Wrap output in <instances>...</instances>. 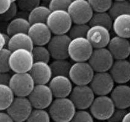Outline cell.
<instances>
[{
  "label": "cell",
  "mask_w": 130,
  "mask_h": 122,
  "mask_svg": "<svg viewBox=\"0 0 130 122\" xmlns=\"http://www.w3.org/2000/svg\"><path fill=\"white\" fill-rule=\"evenodd\" d=\"M76 110L75 106L69 97L55 98L48 107L51 118L54 122H69Z\"/></svg>",
  "instance_id": "obj_1"
},
{
  "label": "cell",
  "mask_w": 130,
  "mask_h": 122,
  "mask_svg": "<svg viewBox=\"0 0 130 122\" xmlns=\"http://www.w3.org/2000/svg\"><path fill=\"white\" fill-rule=\"evenodd\" d=\"M46 23L54 35L67 34L73 24L71 17L66 10L51 11Z\"/></svg>",
  "instance_id": "obj_2"
},
{
  "label": "cell",
  "mask_w": 130,
  "mask_h": 122,
  "mask_svg": "<svg viewBox=\"0 0 130 122\" xmlns=\"http://www.w3.org/2000/svg\"><path fill=\"white\" fill-rule=\"evenodd\" d=\"M10 69L14 73L29 72L34 63L31 51L17 49L11 51L9 56Z\"/></svg>",
  "instance_id": "obj_3"
},
{
  "label": "cell",
  "mask_w": 130,
  "mask_h": 122,
  "mask_svg": "<svg viewBox=\"0 0 130 122\" xmlns=\"http://www.w3.org/2000/svg\"><path fill=\"white\" fill-rule=\"evenodd\" d=\"M93 47L86 37L71 39L69 45V57L74 62H86L91 55Z\"/></svg>",
  "instance_id": "obj_4"
},
{
  "label": "cell",
  "mask_w": 130,
  "mask_h": 122,
  "mask_svg": "<svg viewBox=\"0 0 130 122\" xmlns=\"http://www.w3.org/2000/svg\"><path fill=\"white\" fill-rule=\"evenodd\" d=\"M94 118L107 121L115 109L113 101L109 96H97L89 108Z\"/></svg>",
  "instance_id": "obj_5"
},
{
  "label": "cell",
  "mask_w": 130,
  "mask_h": 122,
  "mask_svg": "<svg viewBox=\"0 0 130 122\" xmlns=\"http://www.w3.org/2000/svg\"><path fill=\"white\" fill-rule=\"evenodd\" d=\"M35 85V81L29 72L14 73L9 83L15 96L18 97H28Z\"/></svg>",
  "instance_id": "obj_6"
},
{
  "label": "cell",
  "mask_w": 130,
  "mask_h": 122,
  "mask_svg": "<svg viewBox=\"0 0 130 122\" xmlns=\"http://www.w3.org/2000/svg\"><path fill=\"white\" fill-rule=\"evenodd\" d=\"M34 108L28 97L15 96L6 112L14 122H25Z\"/></svg>",
  "instance_id": "obj_7"
},
{
  "label": "cell",
  "mask_w": 130,
  "mask_h": 122,
  "mask_svg": "<svg viewBox=\"0 0 130 122\" xmlns=\"http://www.w3.org/2000/svg\"><path fill=\"white\" fill-rule=\"evenodd\" d=\"M73 24H88L93 10L87 0H73L67 8Z\"/></svg>",
  "instance_id": "obj_8"
},
{
  "label": "cell",
  "mask_w": 130,
  "mask_h": 122,
  "mask_svg": "<svg viewBox=\"0 0 130 122\" xmlns=\"http://www.w3.org/2000/svg\"><path fill=\"white\" fill-rule=\"evenodd\" d=\"M28 98L34 109H46L54 100V96L47 85L35 84Z\"/></svg>",
  "instance_id": "obj_9"
},
{
  "label": "cell",
  "mask_w": 130,
  "mask_h": 122,
  "mask_svg": "<svg viewBox=\"0 0 130 122\" xmlns=\"http://www.w3.org/2000/svg\"><path fill=\"white\" fill-rule=\"evenodd\" d=\"M94 74L88 61L74 62L69 71V77L75 85H89Z\"/></svg>",
  "instance_id": "obj_10"
},
{
  "label": "cell",
  "mask_w": 130,
  "mask_h": 122,
  "mask_svg": "<svg viewBox=\"0 0 130 122\" xmlns=\"http://www.w3.org/2000/svg\"><path fill=\"white\" fill-rule=\"evenodd\" d=\"M95 94L89 85H75L69 98L76 110H87L95 98Z\"/></svg>",
  "instance_id": "obj_11"
},
{
  "label": "cell",
  "mask_w": 130,
  "mask_h": 122,
  "mask_svg": "<svg viewBox=\"0 0 130 122\" xmlns=\"http://www.w3.org/2000/svg\"><path fill=\"white\" fill-rule=\"evenodd\" d=\"M114 59L107 48H94L88 62L94 72H109Z\"/></svg>",
  "instance_id": "obj_12"
},
{
  "label": "cell",
  "mask_w": 130,
  "mask_h": 122,
  "mask_svg": "<svg viewBox=\"0 0 130 122\" xmlns=\"http://www.w3.org/2000/svg\"><path fill=\"white\" fill-rule=\"evenodd\" d=\"M71 38L67 34L54 35L47 44L51 56L54 59H67Z\"/></svg>",
  "instance_id": "obj_13"
},
{
  "label": "cell",
  "mask_w": 130,
  "mask_h": 122,
  "mask_svg": "<svg viewBox=\"0 0 130 122\" xmlns=\"http://www.w3.org/2000/svg\"><path fill=\"white\" fill-rule=\"evenodd\" d=\"M89 86L95 95L107 96L115 86V82L109 72H94Z\"/></svg>",
  "instance_id": "obj_14"
},
{
  "label": "cell",
  "mask_w": 130,
  "mask_h": 122,
  "mask_svg": "<svg viewBox=\"0 0 130 122\" xmlns=\"http://www.w3.org/2000/svg\"><path fill=\"white\" fill-rule=\"evenodd\" d=\"M27 33L32 40L34 46H46L53 36L50 28L44 22L31 24Z\"/></svg>",
  "instance_id": "obj_15"
},
{
  "label": "cell",
  "mask_w": 130,
  "mask_h": 122,
  "mask_svg": "<svg viewBox=\"0 0 130 122\" xmlns=\"http://www.w3.org/2000/svg\"><path fill=\"white\" fill-rule=\"evenodd\" d=\"M86 38L93 48H107L111 38L110 30L102 26H90Z\"/></svg>",
  "instance_id": "obj_16"
},
{
  "label": "cell",
  "mask_w": 130,
  "mask_h": 122,
  "mask_svg": "<svg viewBox=\"0 0 130 122\" xmlns=\"http://www.w3.org/2000/svg\"><path fill=\"white\" fill-rule=\"evenodd\" d=\"M48 84L55 98L69 97L73 87L69 77L62 75L53 76Z\"/></svg>",
  "instance_id": "obj_17"
},
{
  "label": "cell",
  "mask_w": 130,
  "mask_h": 122,
  "mask_svg": "<svg viewBox=\"0 0 130 122\" xmlns=\"http://www.w3.org/2000/svg\"><path fill=\"white\" fill-rule=\"evenodd\" d=\"M114 60L127 59L130 55L129 39L114 36L111 38L107 46Z\"/></svg>",
  "instance_id": "obj_18"
},
{
  "label": "cell",
  "mask_w": 130,
  "mask_h": 122,
  "mask_svg": "<svg viewBox=\"0 0 130 122\" xmlns=\"http://www.w3.org/2000/svg\"><path fill=\"white\" fill-rule=\"evenodd\" d=\"M114 82L126 84L130 81V63L127 59L114 60L109 70Z\"/></svg>",
  "instance_id": "obj_19"
},
{
  "label": "cell",
  "mask_w": 130,
  "mask_h": 122,
  "mask_svg": "<svg viewBox=\"0 0 130 122\" xmlns=\"http://www.w3.org/2000/svg\"><path fill=\"white\" fill-rule=\"evenodd\" d=\"M115 108L127 109L130 107V86L126 84H118L110 93Z\"/></svg>",
  "instance_id": "obj_20"
},
{
  "label": "cell",
  "mask_w": 130,
  "mask_h": 122,
  "mask_svg": "<svg viewBox=\"0 0 130 122\" xmlns=\"http://www.w3.org/2000/svg\"><path fill=\"white\" fill-rule=\"evenodd\" d=\"M29 73L35 84L47 85L53 77V73L49 63L41 61L34 62Z\"/></svg>",
  "instance_id": "obj_21"
},
{
  "label": "cell",
  "mask_w": 130,
  "mask_h": 122,
  "mask_svg": "<svg viewBox=\"0 0 130 122\" xmlns=\"http://www.w3.org/2000/svg\"><path fill=\"white\" fill-rule=\"evenodd\" d=\"M34 44L27 33L20 32L10 36L7 42V48L11 51L17 49L32 50Z\"/></svg>",
  "instance_id": "obj_22"
},
{
  "label": "cell",
  "mask_w": 130,
  "mask_h": 122,
  "mask_svg": "<svg viewBox=\"0 0 130 122\" xmlns=\"http://www.w3.org/2000/svg\"><path fill=\"white\" fill-rule=\"evenodd\" d=\"M112 30L116 36L129 39L130 14H123L113 19Z\"/></svg>",
  "instance_id": "obj_23"
},
{
  "label": "cell",
  "mask_w": 130,
  "mask_h": 122,
  "mask_svg": "<svg viewBox=\"0 0 130 122\" xmlns=\"http://www.w3.org/2000/svg\"><path fill=\"white\" fill-rule=\"evenodd\" d=\"M30 26V23L27 19L22 17H15L9 22L6 28L7 34L10 37L17 33H27Z\"/></svg>",
  "instance_id": "obj_24"
},
{
  "label": "cell",
  "mask_w": 130,
  "mask_h": 122,
  "mask_svg": "<svg viewBox=\"0 0 130 122\" xmlns=\"http://www.w3.org/2000/svg\"><path fill=\"white\" fill-rule=\"evenodd\" d=\"M113 19L110 16L108 11L105 12H94L89 20V26H102L110 31L112 30Z\"/></svg>",
  "instance_id": "obj_25"
},
{
  "label": "cell",
  "mask_w": 130,
  "mask_h": 122,
  "mask_svg": "<svg viewBox=\"0 0 130 122\" xmlns=\"http://www.w3.org/2000/svg\"><path fill=\"white\" fill-rule=\"evenodd\" d=\"M50 12L51 10L49 9L48 6L40 4L28 12L27 19L30 24L36 22L46 23Z\"/></svg>",
  "instance_id": "obj_26"
},
{
  "label": "cell",
  "mask_w": 130,
  "mask_h": 122,
  "mask_svg": "<svg viewBox=\"0 0 130 122\" xmlns=\"http://www.w3.org/2000/svg\"><path fill=\"white\" fill-rule=\"evenodd\" d=\"M50 65L53 77L57 75L69 77L72 64L67 59H54V60L51 62Z\"/></svg>",
  "instance_id": "obj_27"
},
{
  "label": "cell",
  "mask_w": 130,
  "mask_h": 122,
  "mask_svg": "<svg viewBox=\"0 0 130 122\" xmlns=\"http://www.w3.org/2000/svg\"><path fill=\"white\" fill-rule=\"evenodd\" d=\"M108 12L112 18L115 19L123 14H130V3L128 0L113 1Z\"/></svg>",
  "instance_id": "obj_28"
},
{
  "label": "cell",
  "mask_w": 130,
  "mask_h": 122,
  "mask_svg": "<svg viewBox=\"0 0 130 122\" xmlns=\"http://www.w3.org/2000/svg\"><path fill=\"white\" fill-rule=\"evenodd\" d=\"M15 98L9 85H0V111H4L9 107Z\"/></svg>",
  "instance_id": "obj_29"
},
{
  "label": "cell",
  "mask_w": 130,
  "mask_h": 122,
  "mask_svg": "<svg viewBox=\"0 0 130 122\" xmlns=\"http://www.w3.org/2000/svg\"><path fill=\"white\" fill-rule=\"evenodd\" d=\"M34 62H44L49 63L50 61V53L45 46H34L31 50Z\"/></svg>",
  "instance_id": "obj_30"
},
{
  "label": "cell",
  "mask_w": 130,
  "mask_h": 122,
  "mask_svg": "<svg viewBox=\"0 0 130 122\" xmlns=\"http://www.w3.org/2000/svg\"><path fill=\"white\" fill-rule=\"evenodd\" d=\"M51 117L46 109H34L26 122H51Z\"/></svg>",
  "instance_id": "obj_31"
},
{
  "label": "cell",
  "mask_w": 130,
  "mask_h": 122,
  "mask_svg": "<svg viewBox=\"0 0 130 122\" xmlns=\"http://www.w3.org/2000/svg\"><path fill=\"white\" fill-rule=\"evenodd\" d=\"M89 27L90 26L88 24H73L67 35L71 39L86 37Z\"/></svg>",
  "instance_id": "obj_32"
},
{
  "label": "cell",
  "mask_w": 130,
  "mask_h": 122,
  "mask_svg": "<svg viewBox=\"0 0 130 122\" xmlns=\"http://www.w3.org/2000/svg\"><path fill=\"white\" fill-rule=\"evenodd\" d=\"M94 12H105L109 11L113 0H87Z\"/></svg>",
  "instance_id": "obj_33"
},
{
  "label": "cell",
  "mask_w": 130,
  "mask_h": 122,
  "mask_svg": "<svg viewBox=\"0 0 130 122\" xmlns=\"http://www.w3.org/2000/svg\"><path fill=\"white\" fill-rule=\"evenodd\" d=\"M11 51L8 48L0 51V72H9V56Z\"/></svg>",
  "instance_id": "obj_34"
},
{
  "label": "cell",
  "mask_w": 130,
  "mask_h": 122,
  "mask_svg": "<svg viewBox=\"0 0 130 122\" xmlns=\"http://www.w3.org/2000/svg\"><path fill=\"white\" fill-rule=\"evenodd\" d=\"M69 122H94V118L87 110H76Z\"/></svg>",
  "instance_id": "obj_35"
},
{
  "label": "cell",
  "mask_w": 130,
  "mask_h": 122,
  "mask_svg": "<svg viewBox=\"0 0 130 122\" xmlns=\"http://www.w3.org/2000/svg\"><path fill=\"white\" fill-rule=\"evenodd\" d=\"M41 0H17V7L24 12H29L35 7L40 5Z\"/></svg>",
  "instance_id": "obj_36"
},
{
  "label": "cell",
  "mask_w": 130,
  "mask_h": 122,
  "mask_svg": "<svg viewBox=\"0 0 130 122\" xmlns=\"http://www.w3.org/2000/svg\"><path fill=\"white\" fill-rule=\"evenodd\" d=\"M71 1V0H50L48 3V8L51 11L55 10L67 11Z\"/></svg>",
  "instance_id": "obj_37"
},
{
  "label": "cell",
  "mask_w": 130,
  "mask_h": 122,
  "mask_svg": "<svg viewBox=\"0 0 130 122\" xmlns=\"http://www.w3.org/2000/svg\"><path fill=\"white\" fill-rule=\"evenodd\" d=\"M17 9L18 7L16 3L13 2L8 11L0 15V20L3 21H11L13 19L15 18L17 12Z\"/></svg>",
  "instance_id": "obj_38"
},
{
  "label": "cell",
  "mask_w": 130,
  "mask_h": 122,
  "mask_svg": "<svg viewBox=\"0 0 130 122\" xmlns=\"http://www.w3.org/2000/svg\"><path fill=\"white\" fill-rule=\"evenodd\" d=\"M127 112V109L115 108L113 112L107 121V122H122Z\"/></svg>",
  "instance_id": "obj_39"
},
{
  "label": "cell",
  "mask_w": 130,
  "mask_h": 122,
  "mask_svg": "<svg viewBox=\"0 0 130 122\" xmlns=\"http://www.w3.org/2000/svg\"><path fill=\"white\" fill-rule=\"evenodd\" d=\"M12 3V0H0V15L8 11Z\"/></svg>",
  "instance_id": "obj_40"
},
{
  "label": "cell",
  "mask_w": 130,
  "mask_h": 122,
  "mask_svg": "<svg viewBox=\"0 0 130 122\" xmlns=\"http://www.w3.org/2000/svg\"><path fill=\"white\" fill-rule=\"evenodd\" d=\"M11 76L9 72H0V85H9Z\"/></svg>",
  "instance_id": "obj_41"
},
{
  "label": "cell",
  "mask_w": 130,
  "mask_h": 122,
  "mask_svg": "<svg viewBox=\"0 0 130 122\" xmlns=\"http://www.w3.org/2000/svg\"><path fill=\"white\" fill-rule=\"evenodd\" d=\"M0 122H14L6 112L0 111Z\"/></svg>",
  "instance_id": "obj_42"
},
{
  "label": "cell",
  "mask_w": 130,
  "mask_h": 122,
  "mask_svg": "<svg viewBox=\"0 0 130 122\" xmlns=\"http://www.w3.org/2000/svg\"><path fill=\"white\" fill-rule=\"evenodd\" d=\"M9 37L7 38V36L0 32V51L4 48L6 45H7L8 39Z\"/></svg>",
  "instance_id": "obj_43"
},
{
  "label": "cell",
  "mask_w": 130,
  "mask_h": 122,
  "mask_svg": "<svg viewBox=\"0 0 130 122\" xmlns=\"http://www.w3.org/2000/svg\"><path fill=\"white\" fill-rule=\"evenodd\" d=\"M122 122H130V111L128 110Z\"/></svg>",
  "instance_id": "obj_44"
},
{
  "label": "cell",
  "mask_w": 130,
  "mask_h": 122,
  "mask_svg": "<svg viewBox=\"0 0 130 122\" xmlns=\"http://www.w3.org/2000/svg\"><path fill=\"white\" fill-rule=\"evenodd\" d=\"M41 1H43V2H45V3H49L50 2V0H41Z\"/></svg>",
  "instance_id": "obj_45"
},
{
  "label": "cell",
  "mask_w": 130,
  "mask_h": 122,
  "mask_svg": "<svg viewBox=\"0 0 130 122\" xmlns=\"http://www.w3.org/2000/svg\"><path fill=\"white\" fill-rule=\"evenodd\" d=\"M128 58H129V59H128V61H129V63H130V55H129V57H128Z\"/></svg>",
  "instance_id": "obj_46"
},
{
  "label": "cell",
  "mask_w": 130,
  "mask_h": 122,
  "mask_svg": "<svg viewBox=\"0 0 130 122\" xmlns=\"http://www.w3.org/2000/svg\"><path fill=\"white\" fill-rule=\"evenodd\" d=\"M113 1H125V0H113Z\"/></svg>",
  "instance_id": "obj_47"
},
{
  "label": "cell",
  "mask_w": 130,
  "mask_h": 122,
  "mask_svg": "<svg viewBox=\"0 0 130 122\" xmlns=\"http://www.w3.org/2000/svg\"><path fill=\"white\" fill-rule=\"evenodd\" d=\"M97 122H105L104 121H99V120H98V121H97Z\"/></svg>",
  "instance_id": "obj_48"
},
{
  "label": "cell",
  "mask_w": 130,
  "mask_h": 122,
  "mask_svg": "<svg viewBox=\"0 0 130 122\" xmlns=\"http://www.w3.org/2000/svg\"><path fill=\"white\" fill-rule=\"evenodd\" d=\"M128 111H130V107H129V108L128 109Z\"/></svg>",
  "instance_id": "obj_49"
},
{
  "label": "cell",
  "mask_w": 130,
  "mask_h": 122,
  "mask_svg": "<svg viewBox=\"0 0 130 122\" xmlns=\"http://www.w3.org/2000/svg\"><path fill=\"white\" fill-rule=\"evenodd\" d=\"M17 1V0H12L13 2H15V1Z\"/></svg>",
  "instance_id": "obj_50"
},
{
  "label": "cell",
  "mask_w": 130,
  "mask_h": 122,
  "mask_svg": "<svg viewBox=\"0 0 130 122\" xmlns=\"http://www.w3.org/2000/svg\"><path fill=\"white\" fill-rule=\"evenodd\" d=\"M128 1H129V3H130V0H128Z\"/></svg>",
  "instance_id": "obj_51"
},
{
  "label": "cell",
  "mask_w": 130,
  "mask_h": 122,
  "mask_svg": "<svg viewBox=\"0 0 130 122\" xmlns=\"http://www.w3.org/2000/svg\"><path fill=\"white\" fill-rule=\"evenodd\" d=\"M129 86H130V84H129Z\"/></svg>",
  "instance_id": "obj_52"
},
{
  "label": "cell",
  "mask_w": 130,
  "mask_h": 122,
  "mask_svg": "<svg viewBox=\"0 0 130 122\" xmlns=\"http://www.w3.org/2000/svg\"><path fill=\"white\" fill-rule=\"evenodd\" d=\"M71 1H73V0H71Z\"/></svg>",
  "instance_id": "obj_53"
},
{
  "label": "cell",
  "mask_w": 130,
  "mask_h": 122,
  "mask_svg": "<svg viewBox=\"0 0 130 122\" xmlns=\"http://www.w3.org/2000/svg\"><path fill=\"white\" fill-rule=\"evenodd\" d=\"M129 40H130V38H129ZM129 41H130V40H129Z\"/></svg>",
  "instance_id": "obj_54"
}]
</instances>
